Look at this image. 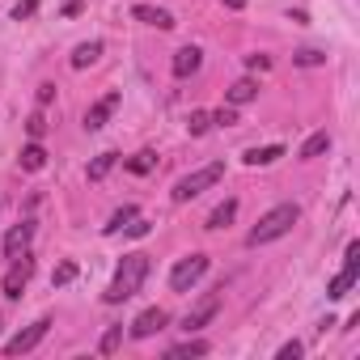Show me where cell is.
Returning a JSON list of instances; mask_svg holds the SVG:
<instances>
[{"instance_id": "35", "label": "cell", "mask_w": 360, "mask_h": 360, "mask_svg": "<svg viewBox=\"0 0 360 360\" xmlns=\"http://www.w3.org/2000/svg\"><path fill=\"white\" fill-rule=\"evenodd\" d=\"M225 9H246V0H221Z\"/></svg>"}, {"instance_id": "4", "label": "cell", "mask_w": 360, "mask_h": 360, "mask_svg": "<svg viewBox=\"0 0 360 360\" xmlns=\"http://www.w3.org/2000/svg\"><path fill=\"white\" fill-rule=\"evenodd\" d=\"M208 271V255H187V259H178L174 271H169V288L174 292H191Z\"/></svg>"}, {"instance_id": "22", "label": "cell", "mask_w": 360, "mask_h": 360, "mask_svg": "<svg viewBox=\"0 0 360 360\" xmlns=\"http://www.w3.org/2000/svg\"><path fill=\"white\" fill-rule=\"evenodd\" d=\"M131 217H140V212H136V204H123V208H119V212L110 217V225H106V233H123V225H127Z\"/></svg>"}, {"instance_id": "17", "label": "cell", "mask_w": 360, "mask_h": 360, "mask_svg": "<svg viewBox=\"0 0 360 360\" xmlns=\"http://www.w3.org/2000/svg\"><path fill=\"white\" fill-rule=\"evenodd\" d=\"M165 356H169V360H187V356H208V343H204V339H187V343L169 347Z\"/></svg>"}, {"instance_id": "24", "label": "cell", "mask_w": 360, "mask_h": 360, "mask_svg": "<svg viewBox=\"0 0 360 360\" xmlns=\"http://www.w3.org/2000/svg\"><path fill=\"white\" fill-rule=\"evenodd\" d=\"M153 165H157V157H153L148 148H144V153H136V157H127V169H131V174H148Z\"/></svg>"}, {"instance_id": "16", "label": "cell", "mask_w": 360, "mask_h": 360, "mask_svg": "<svg viewBox=\"0 0 360 360\" xmlns=\"http://www.w3.org/2000/svg\"><path fill=\"white\" fill-rule=\"evenodd\" d=\"M115 161H119V153H98V157L89 161V183H102V178L115 169Z\"/></svg>"}, {"instance_id": "31", "label": "cell", "mask_w": 360, "mask_h": 360, "mask_svg": "<svg viewBox=\"0 0 360 360\" xmlns=\"http://www.w3.org/2000/svg\"><path fill=\"white\" fill-rule=\"evenodd\" d=\"M212 123H221V127H229V123H238V115H233V106H225V110H217V115H212Z\"/></svg>"}, {"instance_id": "20", "label": "cell", "mask_w": 360, "mask_h": 360, "mask_svg": "<svg viewBox=\"0 0 360 360\" xmlns=\"http://www.w3.org/2000/svg\"><path fill=\"white\" fill-rule=\"evenodd\" d=\"M98 56H102V43H81V47L72 51V68H89Z\"/></svg>"}, {"instance_id": "10", "label": "cell", "mask_w": 360, "mask_h": 360, "mask_svg": "<svg viewBox=\"0 0 360 360\" xmlns=\"http://www.w3.org/2000/svg\"><path fill=\"white\" fill-rule=\"evenodd\" d=\"M30 238H34V221L13 225V229H9V238H5V259H22V255L30 250Z\"/></svg>"}, {"instance_id": "6", "label": "cell", "mask_w": 360, "mask_h": 360, "mask_svg": "<svg viewBox=\"0 0 360 360\" xmlns=\"http://www.w3.org/2000/svg\"><path fill=\"white\" fill-rule=\"evenodd\" d=\"M47 326H51V318H39V322H30L26 330H18V335H13V339L5 343V356H22V352H34V347L43 343Z\"/></svg>"}, {"instance_id": "23", "label": "cell", "mask_w": 360, "mask_h": 360, "mask_svg": "<svg viewBox=\"0 0 360 360\" xmlns=\"http://www.w3.org/2000/svg\"><path fill=\"white\" fill-rule=\"evenodd\" d=\"M208 127H212V115H208V110H191V119H187V131H191V136H204Z\"/></svg>"}, {"instance_id": "3", "label": "cell", "mask_w": 360, "mask_h": 360, "mask_svg": "<svg viewBox=\"0 0 360 360\" xmlns=\"http://www.w3.org/2000/svg\"><path fill=\"white\" fill-rule=\"evenodd\" d=\"M225 178V161H212V165H204V169H195V174H187V178H178L174 183V204H187V200H195V195H204L208 187H217Z\"/></svg>"}, {"instance_id": "33", "label": "cell", "mask_w": 360, "mask_h": 360, "mask_svg": "<svg viewBox=\"0 0 360 360\" xmlns=\"http://www.w3.org/2000/svg\"><path fill=\"white\" fill-rule=\"evenodd\" d=\"M34 9H39V5H34V0H22V5H18V9H13V18H18V22H22V18H30V13H34Z\"/></svg>"}, {"instance_id": "15", "label": "cell", "mask_w": 360, "mask_h": 360, "mask_svg": "<svg viewBox=\"0 0 360 360\" xmlns=\"http://www.w3.org/2000/svg\"><path fill=\"white\" fill-rule=\"evenodd\" d=\"M47 165V148L39 144V140H30L26 148H22V169H30V174H39Z\"/></svg>"}, {"instance_id": "8", "label": "cell", "mask_w": 360, "mask_h": 360, "mask_svg": "<svg viewBox=\"0 0 360 360\" xmlns=\"http://www.w3.org/2000/svg\"><path fill=\"white\" fill-rule=\"evenodd\" d=\"M165 322H169V318H165V309H161V305H153V309L136 314V322H131V339H153Z\"/></svg>"}, {"instance_id": "27", "label": "cell", "mask_w": 360, "mask_h": 360, "mask_svg": "<svg viewBox=\"0 0 360 360\" xmlns=\"http://www.w3.org/2000/svg\"><path fill=\"white\" fill-rule=\"evenodd\" d=\"M26 131H30V140H43V131H47V119H43V115H30V119H26Z\"/></svg>"}, {"instance_id": "26", "label": "cell", "mask_w": 360, "mask_h": 360, "mask_svg": "<svg viewBox=\"0 0 360 360\" xmlns=\"http://www.w3.org/2000/svg\"><path fill=\"white\" fill-rule=\"evenodd\" d=\"M119 339H123V326H110V330L102 335V343H98V352H102V356H115V347H119Z\"/></svg>"}, {"instance_id": "14", "label": "cell", "mask_w": 360, "mask_h": 360, "mask_svg": "<svg viewBox=\"0 0 360 360\" xmlns=\"http://www.w3.org/2000/svg\"><path fill=\"white\" fill-rule=\"evenodd\" d=\"M225 98H229V106H246V102H255V98H259V85H255L250 77H242V81H233V85H229V94H225Z\"/></svg>"}, {"instance_id": "19", "label": "cell", "mask_w": 360, "mask_h": 360, "mask_svg": "<svg viewBox=\"0 0 360 360\" xmlns=\"http://www.w3.org/2000/svg\"><path fill=\"white\" fill-rule=\"evenodd\" d=\"M284 157V148L280 144H267V148H250L246 153V165H271V161H280Z\"/></svg>"}, {"instance_id": "13", "label": "cell", "mask_w": 360, "mask_h": 360, "mask_svg": "<svg viewBox=\"0 0 360 360\" xmlns=\"http://www.w3.org/2000/svg\"><path fill=\"white\" fill-rule=\"evenodd\" d=\"M131 18H136V22H144V26H157V30H174V18H169L165 9H153V5H136V9H131Z\"/></svg>"}, {"instance_id": "32", "label": "cell", "mask_w": 360, "mask_h": 360, "mask_svg": "<svg viewBox=\"0 0 360 360\" xmlns=\"http://www.w3.org/2000/svg\"><path fill=\"white\" fill-rule=\"evenodd\" d=\"M276 356H280V360H297V356H301V343L292 339V343H284V347H280Z\"/></svg>"}, {"instance_id": "5", "label": "cell", "mask_w": 360, "mask_h": 360, "mask_svg": "<svg viewBox=\"0 0 360 360\" xmlns=\"http://www.w3.org/2000/svg\"><path fill=\"white\" fill-rule=\"evenodd\" d=\"M356 280H360V246L352 242V246H347V255H343V271H339V276L330 280V288H326V297H330V301H339V297H347Z\"/></svg>"}, {"instance_id": "28", "label": "cell", "mask_w": 360, "mask_h": 360, "mask_svg": "<svg viewBox=\"0 0 360 360\" xmlns=\"http://www.w3.org/2000/svg\"><path fill=\"white\" fill-rule=\"evenodd\" d=\"M292 60H297V64H301V68H314V64H322V60H326V56H322V51H297V56H292Z\"/></svg>"}, {"instance_id": "34", "label": "cell", "mask_w": 360, "mask_h": 360, "mask_svg": "<svg viewBox=\"0 0 360 360\" xmlns=\"http://www.w3.org/2000/svg\"><path fill=\"white\" fill-rule=\"evenodd\" d=\"M56 98V85H39V106H47Z\"/></svg>"}, {"instance_id": "2", "label": "cell", "mask_w": 360, "mask_h": 360, "mask_svg": "<svg viewBox=\"0 0 360 360\" xmlns=\"http://www.w3.org/2000/svg\"><path fill=\"white\" fill-rule=\"evenodd\" d=\"M297 204H276L271 212H263L259 217V225L246 233V246H263V242H276V238H284L292 225H297Z\"/></svg>"}, {"instance_id": "30", "label": "cell", "mask_w": 360, "mask_h": 360, "mask_svg": "<svg viewBox=\"0 0 360 360\" xmlns=\"http://www.w3.org/2000/svg\"><path fill=\"white\" fill-rule=\"evenodd\" d=\"M246 68H250V72H267L271 60H267V56H246Z\"/></svg>"}, {"instance_id": "29", "label": "cell", "mask_w": 360, "mask_h": 360, "mask_svg": "<svg viewBox=\"0 0 360 360\" xmlns=\"http://www.w3.org/2000/svg\"><path fill=\"white\" fill-rule=\"evenodd\" d=\"M123 233H127V238H144V233H148V221H140V217H131V221L123 225Z\"/></svg>"}, {"instance_id": "7", "label": "cell", "mask_w": 360, "mask_h": 360, "mask_svg": "<svg viewBox=\"0 0 360 360\" xmlns=\"http://www.w3.org/2000/svg\"><path fill=\"white\" fill-rule=\"evenodd\" d=\"M30 271H34V263H30V250H26L22 259H13V267L5 271V284H0L9 301H18V297L26 292V284H30Z\"/></svg>"}, {"instance_id": "12", "label": "cell", "mask_w": 360, "mask_h": 360, "mask_svg": "<svg viewBox=\"0 0 360 360\" xmlns=\"http://www.w3.org/2000/svg\"><path fill=\"white\" fill-rule=\"evenodd\" d=\"M200 64H204V51L200 47L174 51V77H191V72H200Z\"/></svg>"}, {"instance_id": "21", "label": "cell", "mask_w": 360, "mask_h": 360, "mask_svg": "<svg viewBox=\"0 0 360 360\" xmlns=\"http://www.w3.org/2000/svg\"><path fill=\"white\" fill-rule=\"evenodd\" d=\"M233 217H238V200H225V204H221V208L208 217V229H225Z\"/></svg>"}, {"instance_id": "9", "label": "cell", "mask_w": 360, "mask_h": 360, "mask_svg": "<svg viewBox=\"0 0 360 360\" xmlns=\"http://www.w3.org/2000/svg\"><path fill=\"white\" fill-rule=\"evenodd\" d=\"M115 110H119V94H106V98H98V102L85 110V127H89V131H102V127H106V119H110Z\"/></svg>"}, {"instance_id": "1", "label": "cell", "mask_w": 360, "mask_h": 360, "mask_svg": "<svg viewBox=\"0 0 360 360\" xmlns=\"http://www.w3.org/2000/svg\"><path fill=\"white\" fill-rule=\"evenodd\" d=\"M148 255H123V263H119V271H115V280H110V288H106V305H119V301H131L136 292H140V284L148 280Z\"/></svg>"}, {"instance_id": "11", "label": "cell", "mask_w": 360, "mask_h": 360, "mask_svg": "<svg viewBox=\"0 0 360 360\" xmlns=\"http://www.w3.org/2000/svg\"><path fill=\"white\" fill-rule=\"evenodd\" d=\"M217 309H221V297H217V292H212V297H204V301H200V305H195V309H191V314L183 318V330L191 335V330H200V326H208V322L217 318Z\"/></svg>"}, {"instance_id": "18", "label": "cell", "mask_w": 360, "mask_h": 360, "mask_svg": "<svg viewBox=\"0 0 360 360\" xmlns=\"http://www.w3.org/2000/svg\"><path fill=\"white\" fill-rule=\"evenodd\" d=\"M326 148H330V131H314V136H309V140L301 144V157L309 161V157H322Z\"/></svg>"}, {"instance_id": "25", "label": "cell", "mask_w": 360, "mask_h": 360, "mask_svg": "<svg viewBox=\"0 0 360 360\" xmlns=\"http://www.w3.org/2000/svg\"><path fill=\"white\" fill-rule=\"evenodd\" d=\"M72 280H77V263H60V267L51 271V284H56V288H64V284H72Z\"/></svg>"}]
</instances>
